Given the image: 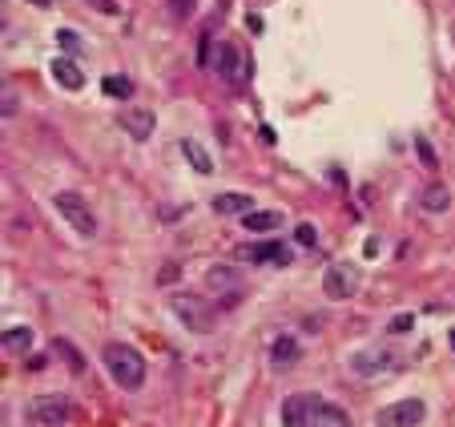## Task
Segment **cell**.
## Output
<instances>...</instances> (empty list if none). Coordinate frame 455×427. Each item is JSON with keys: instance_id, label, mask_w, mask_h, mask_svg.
I'll use <instances>...</instances> for the list:
<instances>
[{"instance_id": "52a82bcc", "label": "cell", "mask_w": 455, "mask_h": 427, "mask_svg": "<svg viewBox=\"0 0 455 427\" xmlns=\"http://www.w3.org/2000/svg\"><path fill=\"white\" fill-rule=\"evenodd\" d=\"M322 290H327V299H334V302L351 299L358 290V270L351 262H331L322 270Z\"/></svg>"}, {"instance_id": "7a4b0ae2", "label": "cell", "mask_w": 455, "mask_h": 427, "mask_svg": "<svg viewBox=\"0 0 455 427\" xmlns=\"http://www.w3.org/2000/svg\"><path fill=\"white\" fill-rule=\"evenodd\" d=\"M170 311L177 314L190 331H214V323H218V306H209L206 294H173Z\"/></svg>"}, {"instance_id": "ac0fdd59", "label": "cell", "mask_w": 455, "mask_h": 427, "mask_svg": "<svg viewBox=\"0 0 455 427\" xmlns=\"http://www.w3.org/2000/svg\"><path fill=\"white\" fill-rule=\"evenodd\" d=\"M250 194H218L214 198V214H250Z\"/></svg>"}, {"instance_id": "4316f807", "label": "cell", "mask_w": 455, "mask_h": 427, "mask_svg": "<svg viewBox=\"0 0 455 427\" xmlns=\"http://www.w3.org/2000/svg\"><path fill=\"white\" fill-rule=\"evenodd\" d=\"M170 13L177 16V21H185V16L194 13V0H170Z\"/></svg>"}, {"instance_id": "603a6c76", "label": "cell", "mask_w": 455, "mask_h": 427, "mask_svg": "<svg viewBox=\"0 0 455 427\" xmlns=\"http://www.w3.org/2000/svg\"><path fill=\"white\" fill-rule=\"evenodd\" d=\"M415 153H419V162L427 165V170H435V165H439V157H435V150H431L427 138H415Z\"/></svg>"}, {"instance_id": "5bb4252c", "label": "cell", "mask_w": 455, "mask_h": 427, "mask_svg": "<svg viewBox=\"0 0 455 427\" xmlns=\"http://www.w3.org/2000/svg\"><path fill=\"white\" fill-rule=\"evenodd\" d=\"M298 355H302V347H298L295 335H278V339L270 343V363H274V371H286V367H295Z\"/></svg>"}, {"instance_id": "d4e9b609", "label": "cell", "mask_w": 455, "mask_h": 427, "mask_svg": "<svg viewBox=\"0 0 455 427\" xmlns=\"http://www.w3.org/2000/svg\"><path fill=\"white\" fill-rule=\"evenodd\" d=\"M57 40H61V49H69V52H81V37H77L73 28H61V33H57Z\"/></svg>"}, {"instance_id": "f546056e", "label": "cell", "mask_w": 455, "mask_h": 427, "mask_svg": "<svg viewBox=\"0 0 455 427\" xmlns=\"http://www.w3.org/2000/svg\"><path fill=\"white\" fill-rule=\"evenodd\" d=\"M447 343H451V351H455V327H451V335H447Z\"/></svg>"}, {"instance_id": "7402d4cb", "label": "cell", "mask_w": 455, "mask_h": 427, "mask_svg": "<svg viewBox=\"0 0 455 427\" xmlns=\"http://www.w3.org/2000/svg\"><path fill=\"white\" fill-rule=\"evenodd\" d=\"M319 427H351V415L343 407H334V403H322V419Z\"/></svg>"}, {"instance_id": "277c9868", "label": "cell", "mask_w": 455, "mask_h": 427, "mask_svg": "<svg viewBox=\"0 0 455 427\" xmlns=\"http://www.w3.org/2000/svg\"><path fill=\"white\" fill-rule=\"evenodd\" d=\"M53 206H57V214H61L65 222L81 234V238H93L97 234V214L89 210L85 201H81V194H73V189H61V194H53Z\"/></svg>"}, {"instance_id": "2e32d148", "label": "cell", "mask_w": 455, "mask_h": 427, "mask_svg": "<svg viewBox=\"0 0 455 427\" xmlns=\"http://www.w3.org/2000/svg\"><path fill=\"white\" fill-rule=\"evenodd\" d=\"M182 153H185V162L194 165L197 174H214V157H209V150L202 145V141L182 138Z\"/></svg>"}, {"instance_id": "8992f818", "label": "cell", "mask_w": 455, "mask_h": 427, "mask_svg": "<svg viewBox=\"0 0 455 427\" xmlns=\"http://www.w3.org/2000/svg\"><path fill=\"white\" fill-rule=\"evenodd\" d=\"M423 419H427V407H423V399L387 403V407H379V415H375V423H379V427H419Z\"/></svg>"}, {"instance_id": "3957f363", "label": "cell", "mask_w": 455, "mask_h": 427, "mask_svg": "<svg viewBox=\"0 0 455 427\" xmlns=\"http://www.w3.org/2000/svg\"><path fill=\"white\" fill-rule=\"evenodd\" d=\"M322 395L319 391H298L283 399V427H319L322 419Z\"/></svg>"}, {"instance_id": "44dd1931", "label": "cell", "mask_w": 455, "mask_h": 427, "mask_svg": "<svg viewBox=\"0 0 455 427\" xmlns=\"http://www.w3.org/2000/svg\"><path fill=\"white\" fill-rule=\"evenodd\" d=\"M53 351H61V359L69 363V371H73V375H81V371H85V355H77V347L69 339H57V343H53Z\"/></svg>"}, {"instance_id": "4fadbf2b", "label": "cell", "mask_w": 455, "mask_h": 427, "mask_svg": "<svg viewBox=\"0 0 455 427\" xmlns=\"http://www.w3.org/2000/svg\"><path fill=\"white\" fill-rule=\"evenodd\" d=\"M49 73L57 77V85L77 93V89H85V73H81V65H73L69 57H53L49 61Z\"/></svg>"}, {"instance_id": "8fae6325", "label": "cell", "mask_w": 455, "mask_h": 427, "mask_svg": "<svg viewBox=\"0 0 455 427\" xmlns=\"http://www.w3.org/2000/svg\"><path fill=\"white\" fill-rule=\"evenodd\" d=\"M121 129L129 133L133 141H149L153 138V129H158V117H153V109H141V105H129L121 113Z\"/></svg>"}, {"instance_id": "6da1fadb", "label": "cell", "mask_w": 455, "mask_h": 427, "mask_svg": "<svg viewBox=\"0 0 455 427\" xmlns=\"http://www.w3.org/2000/svg\"><path fill=\"white\" fill-rule=\"evenodd\" d=\"M101 359H105V371L113 375L117 387L137 391L141 383H146V359H141L129 343H109V347L101 351Z\"/></svg>"}, {"instance_id": "7c38bea8", "label": "cell", "mask_w": 455, "mask_h": 427, "mask_svg": "<svg viewBox=\"0 0 455 427\" xmlns=\"http://www.w3.org/2000/svg\"><path fill=\"white\" fill-rule=\"evenodd\" d=\"M242 52L234 49V45H218V52H214V69H218V77L226 81V85H242V77H246V69H242Z\"/></svg>"}, {"instance_id": "4dcf8cb0", "label": "cell", "mask_w": 455, "mask_h": 427, "mask_svg": "<svg viewBox=\"0 0 455 427\" xmlns=\"http://www.w3.org/2000/svg\"><path fill=\"white\" fill-rule=\"evenodd\" d=\"M33 4H40V9H45V4H49V0H33Z\"/></svg>"}, {"instance_id": "f1b7e54d", "label": "cell", "mask_w": 455, "mask_h": 427, "mask_svg": "<svg viewBox=\"0 0 455 427\" xmlns=\"http://www.w3.org/2000/svg\"><path fill=\"white\" fill-rule=\"evenodd\" d=\"M13 117V89H4V121Z\"/></svg>"}, {"instance_id": "ba28073f", "label": "cell", "mask_w": 455, "mask_h": 427, "mask_svg": "<svg viewBox=\"0 0 455 427\" xmlns=\"http://www.w3.org/2000/svg\"><path fill=\"white\" fill-rule=\"evenodd\" d=\"M399 367V355L391 351H355L351 355V371L363 379H375V375H387V371H395Z\"/></svg>"}, {"instance_id": "83f0119b", "label": "cell", "mask_w": 455, "mask_h": 427, "mask_svg": "<svg viewBox=\"0 0 455 427\" xmlns=\"http://www.w3.org/2000/svg\"><path fill=\"white\" fill-rule=\"evenodd\" d=\"M85 4H93L97 13H105V16H117L121 9H117V0H85Z\"/></svg>"}, {"instance_id": "5b68a950", "label": "cell", "mask_w": 455, "mask_h": 427, "mask_svg": "<svg viewBox=\"0 0 455 427\" xmlns=\"http://www.w3.org/2000/svg\"><path fill=\"white\" fill-rule=\"evenodd\" d=\"M28 419H33V427H65L73 419V399L69 395H37L28 403Z\"/></svg>"}, {"instance_id": "9c48e42d", "label": "cell", "mask_w": 455, "mask_h": 427, "mask_svg": "<svg viewBox=\"0 0 455 427\" xmlns=\"http://www.w3.org/2000/svg\"><path fill=\"white\" fill-rule=\"evenodd\" d=\"M206 290L209 294L238 299V294H242V270H238V266H209L206 270Z\"/></svg>"}, {"instance_id": "e0dca14e", "label": "cell", "mask_w": 455, "mask_h": 427, "mask_svg": "<svg viewBox=\"0 0 455 427\" xmlns=\"http://www.w3.org/2000/svg\"><path fill=\"white\" fill-rule=\"evenodd\" d=\"M0 347H4V355H25L28 347H33V331L28 327H9L0 335Z\"/></svg>"}, {"instance_id": "d6986e66", "label": "cell", "mask_w": 455, "mask_h": 427, "mask_svg": "<svg viewBox=\"0 0 455 427\" xmlns=\"http://www.w3.org/2000/svg\"><path fill=\"white\" fill-rule=\"evenodd\" d=\"M101 89H105V97H113V101L133 97V81H129V77H121V73H109L105 81H101Z\"/></svg>"}, {"instance_id": "ffe728a7", "label": "cell", "mask_w": 455, "mask_h": 427, "mask_svg": "<svg viewBox=\"0 0 455 427\" xmlns=\"http://www.w3.org/2000/svg\"><path fill=\"white\" fill-rule=\"evenodd\" d=\"M419 206H423L427 214H443L447 206H451V198H447V189L443 186H427L423 189V198H419Z\"/></svg>"}, {"instance_id": "cb8c5ba5", "label": "cell", "mask_w": 455, "mask_h": 427, "mask_svg": "<svg viewBox=\"0 0 455 427\" xmlns=\"http://www.w3.org/2000/svg\"><path fill=\"white\" fill-rule=\"evenodd\" d=\"M411 327H415V318H411V314H395L391 323H387V331H391V335H407Z\"/></svg>"}, {"instance_id": "30bf717a", "label": "cell", "mask_w": 455, "mask_h": 427, "mask_svg": "<svg viewBox=\"0 0 455 427\" xmlns=\"http://www.w3.org/2000/svg\"><path fill=\"white\" fill-rule=\"evenodd\" d=\"M238 258H246V262L290 266V246H283V242H250V246H238Z\"/></svg>"}, {"instance_id": "484cf974", "label": "cell", "mask_w": 455, "mask_h": 427, "mask_svg": "<svg viewBox=\"0 0 455 427\" xmlns=\"http://www.w3.org/2000/svg\"><path fill=\"white\" fill-rule=\"evenodd\" d=\"M295 238L302 242V246H314V242H319V230L310 226V222H302V226L295 230Z\"/></svg>"}, {"instance_id": "9a60e30c", "label": "cell", "mask_w": 455, "mask_h": 427, "mask_svg": "<svg viewBox=\"0 0 455 427\" xmlns=\"http://www.w3.org/2000/svg\"><path fill=\"white\" fill-rule=\"evenodd\" d=\"M283 222H286L283 210H250V214H242V226L254 230V234H270V230H278Z\"/></svg>"}]
</instances>
